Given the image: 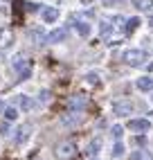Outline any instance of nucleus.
<instances>
[{"label":"nucleus","mask_w":153,"mask_h":160,"mask_svg":"<svg viewBox=\"0 0 153 160\" xmlns=\"http://www.w3.org/2000/svg\"><path fill=\"white\" fill-rule=\"evenodd\" d=\"M79 120H81V115H79V111H72L70 115H65V117H63V124H68V126H72V124H79Z\"/></svg>","instance_id":"obj_13"},{"label":"nucleus","mask_w":153,"mask_h":160,"mask_svg":"<svg viewBox=\"0 0 153 160\" xmlns=\"http://www.w3.org/2000/svg\"><path fill=\"white\" fill-rule=\"evenodd\" d=\"M12 66H14V70L20 74V79H27L29 74H32V61H29L25 54H16L14 61H12Z\"/></svg>","instance_id":"obj_1"},{"label":"nucleus","mask_w":153,"mask_h":160,"mask_svg":"<svg viewBox=\"0 0 153 160\" xmlns=\"http://www.w3.org/2000/svg\"><path fill=\"white\" fill-rule=\"evenodd\" d=\"M65 38H68V29L61 27V29H54V32L47 34V43H61V41H65Z\"/></svg>","instance_id":"obj_6"},{"label":"nucleus","mask_w":153,"mask_h":160,"mask_svg":"<svg viewBox=\"0 0 153 160\" xmlns=\"http://www.w3.org/2000/svg\"><path fill=\"white\" fill-rule=\"evenodd\" d=\"M2 111H5V104H2V102H0V113H2Z\"/></svg>","instance_id":"obj_30"},{"label":"nucleus","mask_w":153,"mask_h":160,"mask_svg":"<svg viewBox=\"0 0 153 160\" xmlns=\"http://www.w3.org/2000/svg\"><path fill=\"white\" fill-rule=\"evenodd\" d=\"M146 70H149V72H153V63H149V66H146Z\"/></svg>","instance_id":"obj_29"},{"label":"nucleus","mask_w":153,"mask_h":160,"mask_svg":"<svg viewBox=\"0 0 153 160\" xmlns=\"http://www.w3.org/2000/svg\"><path fill=\"white\" fill-rule=\"evenodd\" d=\"M111 133H113V138H115V140H119V138H122V133H124V129H122L119 124H115L113 129H111Z\"/></svg>","instance_id":"obj_21"},{"label":"nucleus","mask_w":153,"mask_h":160,"mask_svg":"<svg viewBox=\"0 0 153 160\" xmlns=\"http://www.w3.org/2000/svg\"><path fill=\"white\" fill-rule=\"evenodd\" d=\"M133 5L137 9H142V12H151L153 9V0H133Z\"/></svg>","instance_id":"obj_15"},{"label":"nucleus","mask_w":153,"mask_h":160,"mask_svg":"<svg viewBox=\"0 0 153 160\" xmlns=\"http://www.w3.org/2000/svg\"><path fill=\"white\" fill-rule=\"evenodd\" d=\"M151 25H153V16H151Z\"/></svg>","instance_id":"obj_31"},{"label":"nucleus","mask_w":153,"mask_h":160,"mask_svg":"<svg viewBox=\"0 0 153 160\" xmlns=\"http://www.w3.org/2000/svg\"><path fill=\"white\" fill-rule=\"evenodd\" d=\"M47 99H50V92H47V90H43V92H41V102H43V104H45Z\"/></svg>","instance_id":"obj_26"},{"label":"nucleus","mask_w":153,"mask_h":160,"mask_svg":"<svg viewBox=\"0 0 153 160\" xmlns=\"http://www.w3.org/2000/svg\"><path fill=\"white\" fill-rule=\"evenodd\" d=\"M2 113H5V120H7V122H14L16 117H18V111L14 108V106H9V108H5Z\"/></svg>","instance_id":"obj_20"},{"label":"nucleus","mask_w":153,"mask_h":160,"mask_svg":"<svg viewBox=\"0 0 153 160\" xmlns=\"http://www.w3.org/2000/svg\"><path fill=\"white\" fill-rule=\"evenodd\" d=\"M104 5H124V0H104Z\"/></svg>","instance_id":"obj_25"},{"label":"nucleus","mask_w":153,"mask_h":160,"mask_svg":"<svg viewBox=\"0 0 153 160\" xmlns=\"http://www.w3.org/2000/svg\"><path fill=\"white\" fill-rule=\"evenodd\" d=\"M122 61L128 63V66H142L146 61V52L140 50V48H133V50H126L122 54Z\"/></svg>","instance_id":"obj_2"},{"label":"nucleus","mask_w":153,"mask_h":160,"mask_svg":"<svg viewBox=\"0 0 153 160\" xmlns=\"http://www.w3.org/2000/svg\"><path fill=\"white\" fill-rule=\"evenodd\" d=\"M23 7H25L23 0H14V20H16V23H20V14H23Z\"/></svg>","instance_id":"obj_16"},{"label":"nucleus","mask_w":153,"mask_h":160,"mask_svg":"<svg viewBox=\"0 0 153 160\" xmlns=\"http://www.w3.org/2000/svg\"><path fill=\"white\" fill-rule=\"evenodd\" d=\"M137 88L144 90V92H151L153 90V77H140L137 79Z\"/></svg>","instance_id":"obj_10"},{"label":"nucleus","mask_w":153,"mask_h":160,"mask_svg":"<svg viewBox=\"0 0 153 160\" xmlns=\"http://www.w3.org/2000/svg\"><path fill=\"white\" fill-rule=\"evenodd\" d=\"M128 129L131 131H137V133H146L151 129V122L149 120H131L128 122Z\"/></svg>","instance_id":"obj_5"},{"label":"nucleus","mask_w":153,"mask_h":160,"mask_svg":"<svg viewBox=\"0 0 153 160\" xmlns=\"http://www.w3.org/2000/svg\"><path fill=\"white\" fill-rule=\"evenodd\" d=\"M86 79H88V83H90V86H97V83H99V77H97L95 72H90V74H88Z\"/></svg>","instance_id":"obj_23"},{"label":"nucleus","mask_w":153,"mask_h":160,"mask_svg":"<svg viewBox=\"0 0 153 160\" xmlns=\"http://www.w3.org/2000/svg\"><path fill=\"white\" fill-rule=\"evenodd\" d=\"M99 32H101V36H108V34H111V25H108L106 20H104V23H101V27H99Z\"/></svg>","instance_id":"obj_24"},{"label":"nucleus","mask_w":153,"mask_h":160,"mask_svg":"<svg viewBox=\"0 0 153 160\" xmlns=\"http://www.w3.org/2000/svg\"><path fill=\"white\" fill-rule=\"evenodd\" d=\"M18 106H20L23 111H32L34 102H32V97H27V95H20V97H18Z\"/></svg>","instance_id":"obj_14"},{"label":"nucleus","mask_w":153,"mask_h":160,"mask_svg":"<svg viewBox=\"0 0 153 160\" xmlns=\"http://www.w3.org/2000/svg\"><path fill=\"white\" fill-rule=\"evenodd\" d=\"M131 160H153V156L149 151H144V149H140V151H135L133 156H131Z\"/></svg>","instance_id":"obj_18"},{"label":"nucleus","mask_w":153,"mask_h":160,"mask_svg":"<svg viewBox=\"0 0 153 160\" xmlns=\"http://www.w3.org/2000/svg\"><path fill=\"white\" fill-rule=\"evenodd\" d=\"M0 133H2V135H9V124H2V126H0Z\"/></svg>","instance_id":"obj_27"},{"label":"nucleus","mask_w":153,"mask_h":160,"mask_svg":"<svg viewBox=\"0 0 153 160\" xmlns=\"http://www.w3.org/2000/svg\"><path fill=\"white\" fill-rule=\"evenodd\" d=\"M57 158L59 160H74L76 158V144L70 142V140H65L57 147Z\"/></svg>","instance_id":"obj_3"},{"label":"nucleus","mask_w":153,"mask_h":160,"mask_svg":"<svg viewBox=\"0 0 153 160\" xmlns=\"http://www.w3.org/2000/svg\"><path fill=\"white\" fill-rule=\"evenodd\" d=\"M137 27H140V18H128L124 29H126V34H131V32H135Z\"/></svg>","instance_id":"obj_19"},{"label":"nucleus","mask_w":153,"mask_h":160,"mask_svg":"<svg viewBox=\"0 0 153 160\" xmlns=\"http://www.w3.org/2000/svg\"><path fill=\"white\" fill-rule=\"evenodd\" d=\"M86 104H88V97H86V95H72L68 99V108L70 111H83Z\"/></svg>","instance_id":"obj_4"},{"label":"nucleus","mask_w":153,"mask_h":160,"mask_svg":"<svg viewBox=\"0 0 153 160\" xmlns=\"http://www.w3.org/2000/svg\"><path fill=\"white\" fill-rule=\"evenodd\" d=\"M122 153H124V144L117 140V144H115V149H113V158H119Z\"/></svg>","instance_id":"obj_22"},{"label":"nucleus","mask_w":153,"mask_h":160,"mask_svg":"<svg viewBox=\"0 0 153 160\" xmlns=\"http://www.w3.org/2000/svg\"><path fill=\"white\" fill-rule=\"evenodd\" d=\"M14 43V32L12 29H0V48H9Z\"/></svg>","instance_id":"obj_8"},{"label":"nucleus","mask_w":153,"mask_h":160,"mask_svg":"<svg viewBox=\"0 0 153 160\" xmlns=\"http://www.w3.org/2000/svg\"><path fill=\"white\" fill-rule=\"evenodd\" d=\"M29 131H32V126H29V124L20 126V129L16 131V142H18V144H23V142L27 140V138H29Z\"/></svg>","instance_id":"obj_11"},{"label":"nucleus","mask_w":153,"mask_h":160,"mask_svg":"<svg viewBox=\"0 0 153 160\" xmlns=\"http://www.w3.org/2000/svg\"><path fill=\"white\" fill-rule=\"evenodd\" d=\"M27 12H38V5H34V2H29V5H27Z\"/></svg>","instance_id":"obj_28"},{"label":"nucleus","mask_w":153,"mask_h":160,"mask_svg":"<svg viewBox=\"0 0 153 160\" xmlns=\"http://www.w3.org/2000/svg\"><path fill=\"white\" fill-rule=\"evenodd\" d=\"M99 149H101V140H99V138H95V140L86 147V153H88V156H97V153H99Z\"/></svg>","instance_id":"obj_12"},{"label":"nucleus","mask_w":153,"mask_h":160,"mask_svg":"<svg viewBox=\"0 0 153 160\" xmlns=\"http://www.w3.org/2000/svg\"><path fill=\"white\" fill-rule=\"evenodd\" d=\"M113 111H115V115H131L133 113V104L131 102H115Z\"/></svg>","instance_id":"obj_7"},{"label":"nucleus","mask_w":153,"mask_h":160,"mask_svg":"<svg viewBox=\"0 0 153 160\" xmlns=\"http://www.w3.org/2000/svg\"><path fill=\"white\" fill-rule=\"evenodd\" d=\"M151 99H153V97H151Z\"/></svg>","instance_id":"obj_32"},{"label":"nucleus","mask_w":153,"mask_h":160,"mask_svg":"<svg viewBox=\"0 0 153 160\" xmlns=\"http://www.w3.org/2000/svg\"><path fill=\"white\" fill-rule=\"evenodd\" d=\"M74 27H76V32H79L81 36H90V25H88V23H83V20H79V23H76Z\"/></svg>","instance_id":"obj_17"},{"label":"nucleus","mask_w":153,"mask_h":160,"mask_svg":"<svg viewBox=\"0 0 153 160\" xmlns=\"http://www.w3.org/2000/svg\"><path fill=\"white\" fill-rule=\"evenodd\" d=\"M57 18H59V9L57 7H45L43 9V20H45V23H54Z\"/></svg>","instance_id":"obj_9"}]
</instances>
